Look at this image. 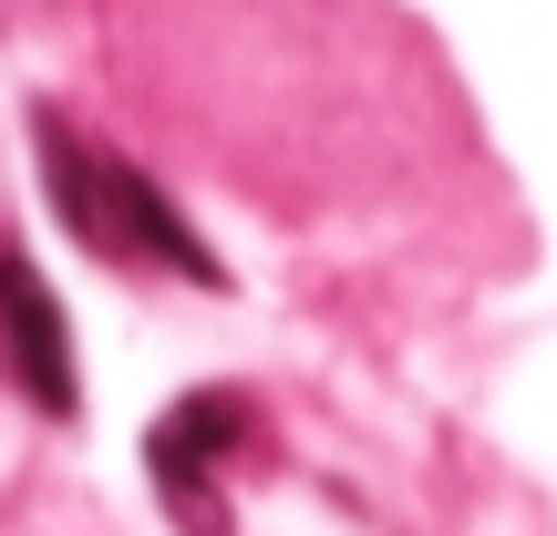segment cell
Segmentation results:
<instances>
[{
  "mask_svg": "<svg viewBox=\"0 0 557 536\" xmlns=\"http://www.w3.org/2000/svg\"><path fill=\"white\" fill-rule=\"evenodd\" d=\"M32 145H41V176H52V207H62V227H73L94 259H145V269H176V278H197V289H218V248L197 238V227L165 207V186L145 176V165H124V155H103V145H83L62 114H32Z\"/></svg>",
  "mask_w": 557,
  "mask_h": 536,
  "instance_id": "cell-1",
  "label": "cell"
},
{
  "mask_svg": "<svg viewBox=\"0 0 557 536\" xmlns=\"http://www.w3.org/2000/svg\"><path fill=\"white\" fill-rule=\"evenodd\" d=\"M0 361H11V382H21L32 413H52V423L83 413V372H73L62 299H52V278L32 269V248H21V238H0Z\"/></svg>",
  "mask_w": 557,
  "mask_h": 536,
  "instance_id": "cell-2",
  "label": "cell"
},
{
  "mask_svg": "<svg viewBox=\"0 0 557 536\" xmlns=\"http://www.w3.org/2000/svg\"><path fill=\"white\" fill-rule=\"evenodd\" d=\"M238 434H248V402H238V392H197V402H176V413L156 423V444H145V454H156L165 506H176L197 536H218V526H227V516H218V496H207V475H218V454H227Z\"/></svg>",
  "mask_w": 557,
  "mask_h": 536,
  "instance_id": "cell-3",
  "label": "cell"
}]
</instances>
